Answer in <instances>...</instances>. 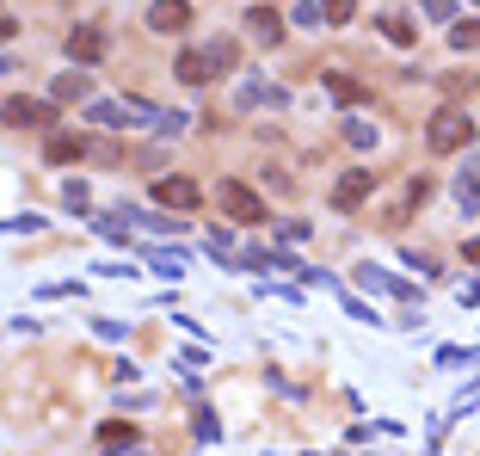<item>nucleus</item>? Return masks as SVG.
Wrapping results in <instances>:
<instances>
[{
  "label": "nucleus",
  "instance_id": "nucleus-1",
  "mask_svg": "<svg viewBox=\"0 0 480 456\" xmlns=\"http://www.w3.org/2000/svg\"><path fill=\"white\" fill-rule=\"evenodd\" d=\"M480 130V117L475 111H462V106H444L438 117H431V130H425V142H431V154H456V148H468Z\"/></svg>",
  "mask_w": 480,
  "mask_h": 456
},
{
  "label": "nucleus",
  "instance_id": "nucleus-2",
  "mask_svg": "<svg viewBox=\"0 0 480 456\" xmlns=\"http://www.w3.org/2000/svg\"><path fill=\"white\" fill-rule=\"evenodd\" d=\"M216 204H222V216H228V222H240V228L265 222V198H259L253 185H240V179H222V185H216Z\"/></svg>",
  "mask_w": 480,
  "mask_h": 456
},
{
  "label": "nucleus",
  "instance_id": "nucleus-3",
  "mask_svg": "<svg viewBox=\"0 0 480 456\" xmlns=\"http://www.w3.org/2000/svg\"><path fill=\"white\" fill-rule=\"evenodd\" d=\"M351 284H357L364 296H394V302H412V284L394 278V272H382V265H357V272H351Z\"/></svg>",
  "mask_w": 480,
  "mask_h": 456
},
{
  "label": "nucleus",
  "instance_id": "nucleus-4",
  "mask_svg": "<svg viewBox=\"0 0 480 456\" xmlns=\"http://www.w3.org/2000/svg\"><path fill=\"white\" fill-rule=\"evenodd\" d=\"M0 117H6L13 130H43V124H56V99H6Z\"/></svg>",
  "mask_w": 480,
  "mask_h": 456
},
{
  "label": "nucleus",
  "instance_id": "nucleus-5",
  "mask_svg": "<svg viewBox=\"0 0 480 456\" xmlns=\"http://www.w3.org/2000/svg\"><path fill=\"white\" fill-rule=\"evenodd\" d=\"M370 198H376V173H364V167L339 173V185H333V210H357V204H370Z\"/></svg>",
  "mask_w": 480,
  "mask_h": 456
},
{
  "label": "nucleus",
  "instance_id": "nucleus-6",
  "mask_svg": "<svg viewBox=\"0 0 480 456\" xmlns=\"http://www.w3.org/2000/svg\"><path fill=\"white\" fill-rule=\"evenodd\" d=\"M105 50H111V32H105V25H74L69 32V62H99Z\"/></svg>",
  "mask_w": 480,
  "mask_h": 456
},
{
  "label": "nucleus",
  "instance_id": "nucleus-7",
  "mask_svg": "<svg viewBox=\"0 0 480 456\" xmlns=\"http://www.w3.org/2000/svg\"><path fill=\"white\" fill-rule=\"evenodd\" d=\"M154 204H161V210H191V204H198V185L185 173H161L154 179Z\"/></svg>",
  "mask_w": 480,
  "mask_h": 456
},
{
  "label": "nucleus",
  "instance_id": "nucleus-8",
  "mask_svg": "<svg viewBox=\"0 0 480 456\" xmlns=\"http://www.w3.org/2000/svg\"><path fill=\"white\" fill-rule=\"evenodd\" d=\"M191 25V0H154L148 6V32H185Z\"/></svg>",
  "mask_w": 480,
  "mask_h": 456
},
{
  "label": "nucleus",
  "instance_id": "nucleus-9",
  "mask_svg": "<svg viewBox=\"0 0 480 456\" xmlns=\"http://www.w3.org/2000/svg\"><path fill=\"white\" fill-rule=\"evenodd\" d=\"M283 99H290V93H283V87H272V80H240V93H235V106L240 111H253V106H283Z\"/></svg>",
  "mask_w": 480,
  "mask_h": 456
},
{
  "label": "nucleus",
  "instance_id": "nucleus-10",
  "mask_svg": "<svg viewBox=\"0 0 480 456\" xmlns=\"http://www.w3.org/2000/svg\"><path fill=\"white\" fill-rule=\"evenodd\" d=\"M43 161H50V167L87 161V142H80V136H69V130H50V142H43Z\"/></svg>",
  "mask_w": 480,
  "mask_h": 456
},
{
  "label": "nucleus",
  "instance_id": "nucleus-11",
  "mask_svg": "<svg viewBox=\"0 0 480 456\" xmlns=\"http://www.w3.org/2000/svg\"><path fill=\"white\" fill-rule=\"evenodd\" d=\"M246 37H253V43H283V19H277L272 6H253V13H246Z\"/></svg>",
  "mask_w": 480,
  "mask_h": 456
},
{
  "label": "nucleus",
  "instance_id": "nucleus-12",
  "mask_svg": "<svg viewBox=\"0 0 480 456\" xmlns=\"http://www.w3.org/2000/svg\"><path fill=\"white\" fill-rule=\"evenodd\" d=\"M172 74H179L185 87H204L209 74H216V62H209V50H185V56L172 62Z\"/></svg>",
  "mask_w": 480,
  "mask_h": 456
},
{
  "label": "nucleus",
  "instance_id": "nucleus-13",
  "mask_svg": "<svg viewBox=\"0 0 480 456\" xmlns=\"http://www.w3.org/2000/svg\"><path fill=\"white\" fill-rule=\"evenodd\" d=\"M87 93H93V74H56V80H50V99H56V106H74V99H87Z\"/></svg>",
  "mask_w": 480,
  "mask_h": 456
},
{
  "label": "nucleus",
  "instance_id": "nucleus-14",
  "mask_svg": "<svg viewBox=\"0 0 480 456\" xmlns=\"http://www.w3.org/2000/svg\"><path fill=\"white\" fill-rule=\"evenodd\" d=\"M327 93H333V106H364L370 87H364L357 74H327Z\"/></svg>",
  "mask_w": 480,
  "mask_h": 456
},
{
  "label": "nucleus",
  "instance_id": "nucleus-15",
  "mask_svg": "<svg viewBox=\"0 0 480 456\" xmlns=\"http://www.w3.org/2000/svg\"><path fill=\"white\" fill-rule=\"evenodd\" d=\"M87 124H99V130H124L130 117H124V99H99V106H87Z\"/></svg>",
  "mask_w": 480,
  "mask_h": 456
},
{
  "label": "nucleus",
  "instance_id": "nucleus-16",
  "mask_svg": "<svg viewBox=\"0 0 480 456\" xmlns=\"http://www.w3.org/2000/svg\"><path fill=\"white\" fill-rule=\"evenodd\" d=\"M376 25H382V37H388V43H401V50H412V43H419V32H412V19H401V13H382Z\"/></svg>",
  "mask_w": 480,
  "mask_h": 456
},
{
  "label": "nucleus",
  "instance_id": "nucleus-17",
  "mask_svg": "<svg viewBox=\"0 0 480 456\" xmlns=\"http://www.w3.org/2000/svg\"><path fill=\"white\" fill-rule=\"evenodd\" d=\"M438 87H444L449 106H462V99H475V93H480V74H444Z\"/></svg>",
  "mask_w": 480,
  "mask_h": 456
},
{
  "label": "nucleus",
  "instance_id": "nucleus-18",
  "mask_svg": "<svg viewBox=\"0 0 480 456\" xmlns=\"http://www.w3.org/2000/svg\"><path fill=\"white\" fill-rule=\"evenodd\" d=\"M148 265H154L161 278H179V272H185V253H179V247H148Z\"/></svg>",
  "mask_w": 480,
  "mask_h": 456
},
{
  "label": "nucleus",
  "instance_id": "nucleus-19",
  "mask_svg": "<svg viewBox=\"0 0 480 456\" xmlns=\"http://www.w3.org/2000/svg\"><path fill=\"white\" fill-rule=\"evenodd\" d=\"M204 50H209V62H216V74H228L240 62V43H235V37H209Z\"/></svg>",
  "mask_w": 480,
  "mask_h": 456
},
{
  "label": "nucleus",
  "instance_id": "nucleus-20",
  "mask_svg": "<svg viewBox=\"0 0 480 456\" xmlns=\"http://www.w3.org/2000/svg\"><path fill=\"white\" fill-rule=\"evenodd\" d=\"M449 50H480V19H462V25H449Z\"/></svg>",
  "mask_w": 480,
  "mask_h": 456
},
{
  "label": "nucleus",
  "instance_id": "nucleus-21",
  "mask_svg": "<svg viewBox=\"0 0 480 456\" xmlns=\"http://www.w3.org/2000/svg\"><path fill=\"white\" fill-rule=\"evenodd\" d=\"M99 444H105V451H117V444L130 451V444H136V425H130V420L117 425V420H111V425H105V432H99Z\"/></svg>",
  "mask_w": 480,
  "mask_h": 456
},
{
  "label": "nucleus",
  "instance_id": "nucleus-22",
  "mask_svg": "<svg viewBox=\"0 0 480 456\" xmlns=\"http://www.w3.org/2000/svg\"><path fill=\"white\" fill-rule=\"evenodd\" d=\"M296 25H309V32H320L327 25V13H320V0H296V13H290Z\"/></svg>",
  "mask_w": 480,
  "mask_h": 456
},
{
  "label": "nucleus",
  "instance_id": "nucleus-23",
  "mask_svg": "<svg viewBox=\"0 0 480 456\" xmlns=\"http://www.w3.org/2000/svg\"><path fill=\"white\" fill-rule=\"evenodd\" d=\"M320 13H327V25H351L357 0H320Z\"/></svg>",
  "mask_w": 480,
  "mask_h": 456
},
{
  "label": "nucleus",
  "instance_id": "nucleus-24",
  "mask_svg": "<svg viewBox=\"0 0 480 456\" xmlns=\"http://www.w3.org/2000/svg\"><path fill=\"white\" fill-rule=\"evenodd\" d=\"M62 204H69V210H87V204H93L87 179H69V185H62Z\"/></svg>",
  "mask_w": 480,
  "mask_h": 456
},
{
  "label": "nucleus",
  "instance_id": "nucleus-25",
  "mask_svg": "<svg viewBox=\"0 0 480 456\" xmlns=\"http://www.w3.org/2000/svg\"><path fill=\"white\" fill-rule=\"evenodd\" d=\"M345 142L351 148H376V124H345Z\"/></svg>",
  "mask_w": 480,
  "mask_h": 456
},
{
  "label": "nucleus",
  "instance_id": "nucleus-26",
  "mask_svg": "<svg viewBox=\"0 0 480 456\" xmlns=\"http://www.w3.org/2000/svg\"><path fill=\"white\" fill-rule=\"evenodd\" d=\"M425 191H431L425 179H407V204H425ZM388 228H401V210H388Z\"/></svg>",
  "mask_w": 480,
  "mask_h": 456
},
{
  "label": "nucleus",
  "instance_id": "nucleus-27",
  "mask_svg": "<svg viewBox=\"0 0 480 456\" xmlns=\"http://www.w3.org/2000/svg\"><path fill=\"white\" fill-rule=\"evenodd\" d=\"M339 302H345V315H351V321H376V309H364L357 290H345V284H339Z\"/></svg>",
  "mask_w": 480,
  "mask_h": 456
},
{
  "label": "nucleus",
  "instance_id": "nucleus-28",
  "mask_svg": "<svg viewBox=\"0 0 480 456\" xmlns=\"http://www.w3.org/2000/svg\"><path fill=\"white\" fill-rule=\"evenodd\" d=\"M272 235H277V241H309V235H314V222H277Z\"/></svg>",
  "mask_w": 480,
  "mask_h": 456
},
{
  "label": "nucleus",
  "instance_id": "nucleus-29",
  "mask_svg": "<svg viewBox=\"0 0 480 456\" xmlns=\"http://www.w3.org/2000/svg\"><path fill=\"white\" fill-rule=\"evenodd\" d=\"M93 333H99V340H124V333H130V321H111V315H99V321H93Z\"/></svg>",
  "mask_w": 480,
  "mask_h": 456
},
{
  "label": "nucleus",
  "instance_id": "nucleus-30",
  "mask_svg": "<svg viewBox=\"0 0 480 456\" xmlns=\"http://www.w3.org/2000/svg\"><path fill=\"white\" fill-rule=\"evenodd\" d=\"M419 6H425V19H438V25H444L449 13H456V0H419Z\"/></svg>",
  "mask_w": 480,
  "mask_h": 456
},
{
  "label": "nucleus",
  "instance_id": "nucleus-31",
  "mask_svg": "<svg viewBox=\"0 0 480 456\" xmlns=\"http://www.w3.org/2000/svg\"><path fill=\"white\" fill-rule=\"evenodd\" d=\"M407 265L419 272V278H438V259H425V253H407Z\"/></svg>",
  "mask_w": 480,
  "mask_h": 456
},
{
  "label": "nucleus",
  "instance_id": "nucleus-32",
  "mask_svg": "<svg viewBox=\"0 0 480 456\" xmlns=\"http://www.w3.org/2000/svg\"><path fill=\"white\" fill-rule=\"evenodd\" d=\"M456 302H462V309H468V302H480V278L462 284V290H456Z\"/></svg>",
  "mask_w": 480,
  "mask_h": 456
},
{
  "label": "nucleus",
  "instance_id": "nucleus-33",
  "mask_svg": "<svg viewBox=\"0 0 480 456\" xmlns=\"http://www.w3.org/2000/svg\"><path fill=\"white\" fill-rule=\"evenodd\" d=\"M13 32H19V19H0V43H6Z\"/></svg>",
  "mask_w": 480,
  "mask_h": 456
},
{
  "label": "nucleus",
  "instance_id": "nucleus-34",
  "mask_svg": "<svg viewBox=\"0 0 480 456\" xmlns=\"http://www.w3.org/2000/svg\"><path fill=\"white\" fill-rule=\"evenodd\" d=\"M468 265H480V241H468Z\"/></svg>",
  "mask_w": 480,
  "mask_h": 456
},
{
  "label": "nucleus",
  "instance_id": "nucleus-35",
  "mask_svg": "<svg viewBox=\"0 0 480 456\" xmlns=\"http://www.w3.org/2000/svg\"><path fill=\"white\" fill-rule=\"evenodd\" d=\"M468 6H480V0H468Z\"/></svg>",
  "mask_w": 480,
  "mask_h": 456
}]
</instances>
